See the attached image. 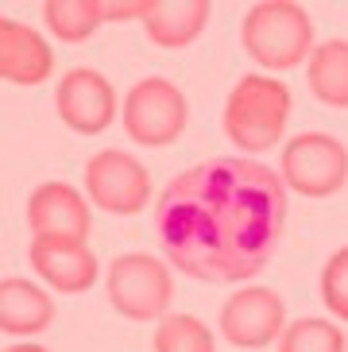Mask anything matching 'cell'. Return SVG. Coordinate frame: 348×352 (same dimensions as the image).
Returning a JSON list of instances; mask_svg holds the SVG:
<instances>
[{
    "label": "cell",
    "instance_id": "7c38bea8",
    "mask_svg": "<svg viewBox=\"0 0 348 352\" xmlns=\"http://www.w3.org/2000/svg\"><path fill=\"white\" fill-rule=\"evenodd\" d=\"M54 74V47L31 23L4 16L0 20V78L8 85H43Z\"/></svg>",
    "mask_w": 348,
    "mask_h": 352
},
{
    "label": "cell",
    "instance_id": "ba28073f",
    "mask_svg": "<svg viewBox=\"0 0 348 352\" xmlns=\"http://www.w3.org/2000/svg\"><path fill=\"white\" fill-rule=\"evenodd\" d=\"M287 333V302L283 294L259 283L232 290L221 306V337L236 349H267Z\"/></svg>",
    "mask_w": 348,
    "mask_h": 352
},
{
    "label": "cell",
    "instance_id": "e0dca14e",
    "mask_svg": "<svg viewBox=\"0 0 348 352\" xmlns=\"http://www.w3.org/2000/svg\"><path fill=\"white\" fill-rule=\"evenodd\" d=\"M213 333L194 314H166L155 325V352H213Z\"/></svg>",
    "mask_w": 348,
    "mask_h": 352
},
{
    "label": "cell",
    "instance_id": "5bb4252c",
    "mask_svg": "<svg viewBox=\"0 0 348 352\" xmlns=\"http://www.w3.org/2000/svg\"><path fill=\"white\" fill-rule=\"evenodd\" d=\"M209 16H213L209 0H151V12L144 16V32L155 47L178 51L205 32Z\"/></svg>",
    "mask_w": 348,
    "mask_h": 352
},
{
    "label": "cell",
    "instance_id": "6da1fadb",
    "mask_svg": "<svg viewBox=\"0 0 348 352\" xmlns=\"http://www.w3.org/2000/svg\"><path fill=\"white\" fill-rule=\"evenodd\" d=\"M287 228V182L259 159L221 155L186 166L155 201L171 267L197 283L256 279Z\"/></svg>",
    "mask_w": 348,
    "mask_h": 352
},
{
    "label": "cell",
    "instance_id": "8992f818",
    "mask_svg": "<svg viewBox=\"0 0 348 352\" xmlns=\"http://www.w3.org/2000/svg\"><path fill=\"white\" fill-rule=\"evenodd\" d=\"M279 175L302 197H333L348 182V147L329 132H302L283 147Z\"/></svg>",
    "mask_w": 348,
    "mask_h": 352
},
{
    "label": "cell",
    "instance_id": "8fae6325",
    "mask_svg": "<svg viewBox=\"0 0 348 352\" xmlns=\"http://www.w3.org/2000/svg\"><path fill=\"white\" fill-rule=\"evenodd\" d=\"M28 228H31V236L89 240V232H93L89 201L70 182H43L28 197Z\"/></svg>",
    "mask_w": 348,
    "mask_h": 352
},
{
    "label": "cell",
    "instance_id": "52a82bcc",
    "mask_svg": "<svg viewBox=\"0 0 348 352\" xmlns=\"http://www.w3.org/2000/svg\"><path fill=\"white\" fill-rule=\"evenodd\" d=\"M85 197L101 213L113 217H135L151 201V170L135 155L105 147L85 163Z\"/></svg>",
    "mask_w": 348,
    "mask_h": 352
},
{
    "label": "cell",
    "instance_id": "d6986e66",
    "mask_svg": "<svg viewBox=\"0 0 348 352\" xmlns=\"http://www.w3.org/2000/svg\"><path fill=\"white\" fill-rule=\"evenodd\" d=\"M321 302L337 321H348V244L333 252L321 267Z\"/></svg>",
    "mask_w": 348,
    "mask_h": 352
},
{
    "label": "cell",
    "instance_id": "2e32d148",
    "mask_svg": "<svg viewBox=\"0 0 348 352\" xmlns=\"http://www.w3.org/2000/svg\"><path fill=\"white\" fill-rule=\"evenodd\" d=\"M43 23L58 43H85L105 23V0H47Z\"/></svg>",
    "mask_w": 348,
    "mask_h": 352
},
{
    "label": "cell",
    "instance_id": "277c9868",
    "mask_svg": "<svg viewBox=\"0 0 348 352\" xmlns=\"http://www.w3.org/2000/svg\"><path fill=\"white\" fill-rule=\"evenodd\" d=\"M105 290L113 310L128 321H163L174 302L171 263L151 252H124L109 263Z\"/></svg>",
    "mask_w": 348,
    "mask_h": 352
},
{
    "label": "cell",
    "instance_id": "30bf717a",
    "mask_svg": "<svg viewBox=\"0 0 348 352\" xmlns=\"http://www.w3.org/2000/svg\"><path fill=\"white\" fill-rule=\"evenodd\" d=\"M28 263L43 283L58 294H82L101 279V259L89 248V240H54L31 236Z\"/></svg>",
    "mask_w": 348,
    "mask_h": 352
},
{
    "label": "cell",
    "instance_id": "5b68a950",
    "mask_svg": "<svg viewBox=\"0 0 348 352\" xmlns=\"http://www.w3.org/2000/svg\"><path fill=\"white\" fill-rule=\"evenodd\" d=\"M186 120H190V104L171 78H159V74L140 78L124 94L120 124L128 140L140 147H171L186 132Z\"/></svg>",
    "mask_w": 348,
    "mask_h": 352
},
{
    "label": "cell",
    "instance_id": "44dd1931",
    "mask_svg": "<svg viewBox=\"0 0 348 352\" xmlns=\"http://www.w3.org/2000/svg\"><path fill=\"white\" fill-rule=\"evenodd\" d=\"M4 352H51V349L39 341H16V344H4Z\"/></svg>",
    "mask_w": 348,
    "mask_h": 352
},
{
    "label": "cell",
    "instance_id": "ffe728a7",
    "mask_svg": "<svg viewBox=\"0 0 348 352\" xmlns=\"http://www.w3.org/2000/svg\"><path fill=\"white\" fill-rule=\"evenodd\" d=\"M151 12V0H105V23H128V20H140Z\"/></svg>",
    "mask_w": 348,
    "mask_h": 352
},
{
    "label": "cell",
    "instance_id": "3957f363",
    "mask_svg": "<svg viewBox=\"0 0 348 352\" xmlns=\"http://www.w3.org/2000/svg\"><path fill=\"white\" fill-rule=\"evenodd\" d=\"M240 43H244L248 58L271 74L309 63V54L318 47L309 12L294 0H259V4H252L244 12V23H240Z\"/></svg>",
    "mask_w": 348,
    "mask_h": 352
},
{
    "label": "cell",
    "instance_id": "4fadbf2b",
    "mask_svg": "<svg viewBox=\"0 0 348 352\" xmlns=\"http://www.w3.org/2000/svg\"><path fill=\"white\" fill-rule=\"evenodd\" d=\"M54 321V298L39 283L8 275L0 279V329L4 337H39Z\"/></svg>",
    "mask_w": 348,
    "mask_h": 352
},
{
    "label": "cell",
    "instance_id": "9c48e42d",
    "mask_svg": "<svg viewBox=\"0 0 348 352\" xmlns=\"http://www.w3.org/2000/svg\"><path fill=\"white\" fill-rule=\"evenodd\" d=\"M54 113L70 132L101 135L116 120V89L101 70L74 66L54 85Z\"/></svg>",
    "mask_w": 348,
    "mask_h": 352
},
{
    "label": "cell",
    "instance_id": "9a60e30c",
    "mask_svg": "<svg viewBox=\"0 0 348 352\" xmlns=\"http://www.w3.org/2000/svg\"><path fill=\"white\" fill-rule=\"evenodd\" d=\"M306 85L325 109H348V39H325L306 63Z\"/></svg>",
    "mask_w": 348,
    "mask_h": 352
},
{
    "label": "cell",
    "instance_id": "ac0fdd59",
    "mask_svg": "<svg viewBox=\"0 0 348 352\" xmlns=\"http://www.w3.org/2000/svg\"><path fill=\"white\" fill-rule=\"evenodd\" d=\"M279 352H348V337L329 318H298L287 325Z\"/></svg>",
    "mask_w": 348,
    "mask_h": 352
},
{
    "label": "cell",
    "instance_id": "7a4b0ae2",
    "mask_svg": "<svg viewBox=\"0 0 348 352\" xmlns=\"http://www.w3.org/2000/svg\"><path fill=\"white\" fill-rule=\"evenodd\" d=\"M290 109H294V97L287 82H279L275 74H244L225 101L228 144L240 147L248 159L271 151L287 132Z\"/></svg>",
    "mask_w": 348,
    "mask_h": 352
}]
</instances>
